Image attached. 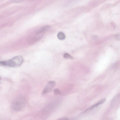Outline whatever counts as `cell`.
I'll return each mask as SVG.
<instances>
[{"mask_svg": "<svg viewBox=\"0 0 120 120\" xmlns=\"http://www.w3.org/2000/svg\"><path fill=\"white\" fill-rule=\"evenodd\" d=\"M25 104L24 98L22 97H19L15 99L11 105V108L13 110L19 111L22 110L24 108Z\"/></svg>", "mask_w": 120, "mask_h": 120, "instance_id": "obj_3", "label": "cell"}, {"mask_svg": "<svg viewBox=\"0 0 120 120\" xmlns=\"http://www.w3.org/2000/svg\"><path fill=\"white\" fill-rule=\"evenodd\" d=\"M63 57L64 58L66 59H73V57L70 54L67 53H65L63 55Z\"/></svg>", "mask_w": 120, "mask_h": 120, "instance_id": "obj_7", "label": "cell"}, {"mask_svg": "<svg viewBox=\"0 0 120 120\" xmlns=\"http://www.w3.org/2000/svg\"><path fill=\"white\" fill-rule=\"evenodd\" d=\"M23 61L22 57L20 56H18L8 60L0 61V64L3 66L16 67L20 66Z\"/></svg>", "mask_w": 120, "mask_h": 120, "instance_id": "obj_1", "label": "cell"}, {"mask_svg": "<svg viewBox=\"0 0 120 120\" xmlns=\"http://www.w3.org/2000/svg\"><path fill=\"white\" fill-rule=\"evenodd\" d=\"M106 99H102L101 101H100L96 104H95L94 105H93L92 106L89 108L87 109L86 110L84 111L85 112H88L90 110L93 109L94 108L100 105L101 104L103 103H104Z\"/></svg>", "mask_w": 120, "mask_h": 120, "instance_id": "obj_5", "label": "cell"}, {"mask_svg": "<svg viewBox=\"0 0 120 120\" xmlns=\"http://www.w3.org/2000/svg\"><path fill=\"white\" fill-rule=\"evenodd\" d=\"M49 28L50 27L48 26H44L39 28L31 37L29 40L30 42H34L39 40Z\"/></svg>", "mask_w": 120, "mask_h": 120, "instance_id": "obj_2", "label": "cell"}, {"mask_svg": "<svg viewBox=\"0 0 120 120\" xmlns=\"http://www.w3.org/2000/svg\"><path fill=\"white\" fill-rule=\"evenodd\" d=\"M57 36L58 39L60 40H64L65 38V36L63 32H59L57 35Z\"/></svg>", "mask_w": 120, "mask_h": 120, "instance_id": "obj_6", "label": "cell"}, {"mask_svg": "<svg viewBox=\"0 0 120 120\" xmlns=\"http://www.w3.org/2000/svg\"><path fill=\"white\" fill-rule=\"evenodd\" d=\"M115 38L118 40H120V34H118L115 36Z\"/></svg>", "mask_w": 120, "mask_h": 120, "instance_id": "obj_9", "label": "cell"}, {"mask_svg": "<svg viewBox=\"0 0 120 120\" xmlns=\"http://www.w3.org/2000/svg\"><path fill=\"white\" fill-rule=\"evenodd\" d=\"M55 82L53 81L49 82L43 89L42 94L44 95L51 92L55 85Z\"/></svg>", "mask_w": 120, "mask_h": 120, "instance_id": "obj_4", "label": "cell"}, {"mask_svg": "<svg viewBox=\"0 0 120 120\" xmlns=\"http://www.w3.org/2000/svg\"><path fill=\"white\" fill-rule=\"evenodd\" d=\"M53 91L55 94H58L60 93V91L58 88H57L54 89Z\"/></svg>", "mask_w": 120, "mask_h": 120, "instance_id": "obj_8", "label": "cell"}, {"mask_svg": "<svg viewBox=\"0 0 120 120\" xmlns=\"http://www.w3.org/2000/svg\"><path fill=\"white\" fill-rule=\"evenodd\" d=\"M69 119L67 117H63L60 118L59 119H58V120H68Z\"/></svg>", "mask_w": 120, "mask_h": 120, "instance_id": "obj_10", "label": "cell"}]
</instances>
